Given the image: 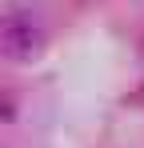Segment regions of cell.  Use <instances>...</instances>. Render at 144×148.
Masks as SVG:
<instances>
[{
    "label": "cell",
    "mask_w": 144,
    "mask_h": 148,
    "mask_svg": "<svg viewBox=\"0 0 144 148\" xmlns=\"http://www.w3.org/2000/svg\"><path fill=\"white\" fill-rule=\"evenodd\" d=\"M44 44V32L36 28L32 16H8L4 20V56L8 60H32Z\"/></svg>",
    "instance_id": "6da1fadb"
}]
</instances>
